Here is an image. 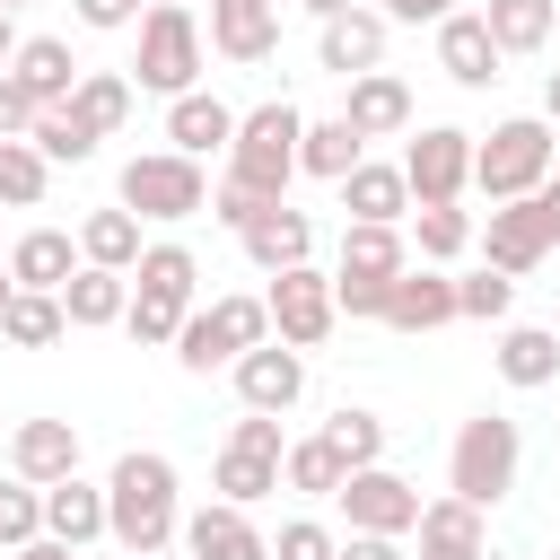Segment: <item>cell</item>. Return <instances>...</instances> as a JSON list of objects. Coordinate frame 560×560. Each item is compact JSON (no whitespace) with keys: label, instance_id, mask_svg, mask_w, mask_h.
Instances as JSON below:
<instances>
[{"label":"cell","instance_id":"cell-1","mask_svg":"<svg viewBox=\"0 0 560 560\" xmlns=\"http://www.w3.org/2000/svg\"><path fill=\"white\" fill-rule=\"evenodd\" d=\"M175 534H184V481H175V464L158 446L114 455V472H105V542H122L131 560H166Z\"/></svg>","mask_w":560,"mask_h":560},{"label":"cell","instance_id":"cell-2","mask_svg":"<svg viewBox=\"0 0 560 560\" xmlns=\"http://www.w3.org/2000/svg\"><path fill=\"white\" fill-rule=\"evenodd\" d=\"M298 131H306V114L289 96H262L254 114H236L228 184H245L254 201H289V184H298Z\"/></svg>","mask_w":560,"mask_h":560},{"label":"cell","instance_id":"cell-3","mask_svg":"<svg viewBox=\"0 0 560 560\" xmlns=\"http://www.w3.org/2000/svg\"><path fill=\"white\" fill-rule=\"evenodd\" d=\"M516 472H525V429H516L508 411H472V420L455 429V446H446V490L490 516V508L516 490Z\"/></svg>","mask_w":560,"mask_h":560},{"label":"cell","instance_id":"cell-4","mask_svg":"<svg viewBox=\"0 0 560 560\" xmlns=\"http://www.w3.org/2000/svg\"><path fill=\"white\" fill-rule=\"evenodd\" d=\"M131 35H140V44H131V70H122V79H131L140 96H166V105H175V96L201 88V18H192V9L149 0Z\"/></svg>","mask_w":560,"mask_h":560},{"label":"cell","instance_id":"cell-5","mask_svg":"<svg viewBox=\"0 0 560 560\" xmlns=\"http://www.w3.org/2000/svg\"><path fill=\"white\" fill-rule=\"evenodd\" d=\"M551 166H560V131L542 114H508V122H490V140H472V192L481 201H525Z\"/></svg>","mask_w":560,"mask_h":560},{"label":"cell","instance_id":"cell-6","mask_svg":"<svg viewBox=\"0 0 560 560\" xmlns=\"http://www.w3.org/2000/svg\"><path fill=\"white\" fill-rule=\"evenodd\" d=\"M114 201L149 228H184V219H201L210 210V175H201V158H175V149H140V158H122V175H114Z\"/></svg>","mask_w":560,"mask_h":560},{"label":"cell","instance_id":"cell-7","mask_svg":"<svg viewBox=\"0 0 560 560\" xmlns=\"http://www.w3.org/2000/svg\"><path fill=\"white\" fill-rule=\"evenodd\" d=\"M254 341H271V315H262V298H210V306H192V315H184V332H175V359H184L192 376H210V368H236Z\"/></svg>","mask_w":560,"mask_h":560},{"label":"cell","instance_id":"cell-8","mask_svg":"<svg viewBox=\"0 0 560 560\" xmlns=\"http://www.w3.org/2000/svg\"><path fill=\"white\" fill-rule=\"evenodd\" d=\"M394 166H402V184H411V210H420V201H464V184H472V131L420 122Z\"/></svg>","mask_w":560,"mask_h":560},{"label":"cell","instance_id":"cell-9","mask_svg":"<svg viewBox=\"0 0 560 560\" xmlns=\"http://www.w3.org/2000/svg\"><path fill=\"white\" fill-rule=\"evenodd\" d=\"M262 315H271V341L280 350H315L341 315H332V271H315V262H298V271H271V289H262Z\"/></svg>","mask_w":560,"mask_h":560},{"label":"cell","instance_id":"cell-10","mask_svg":"<svg viewBox=\"0 0 560 560\" xmlns=\"http://www.w3.org/2000/svg\"><path fill=\"white\" fill-rule=\"evenodd\" d=\"M332 508L350 516V534H411L420 525V490L402 481V472H385V464H368V472H341V490H332Z\"/></svg>","mask_w":560,"mask_h":560},{"label":"cell","instance_id":"cell-11","mask_svg":"<svg viewBox=\"0 0 560 560\" xmlns=\"http://www.w3.org/2000/svg\"><path fill=\"white\" fill-rule=\"evenodd\" d=\"M228 376H236V402H245V411H271V420H280V411H298V394H306V350L254 341Z\"/></svg>","mask_w":560,"mask_h":560},{"label":"cell","instance_id":"cell-12","mask_svg":"<svg viewBox=\"0 0 560 560\" xmlns=\"http://www.w3.org/2000/svg\"><path fill=\"white\" fill-rule=\"evenodd\" d=\"M472 245H481V262L490 271H508V280H525V271H542V219H534V201H490V219L472 228Z\"/></svg>","mask_w":560,"mask_h":560},{"label":"cell","instance_id":"cell-13","mask_svg":"<svg viewBox=\"0 0 560 560\" xmlns=\"http://www.w3.org/2000/svg\"><path fill=\"white\" fill-rule=\"evenodd\" d=\"M175 542H184L192 560H271V534L254 525V508H228V499H210V508H192Z\"/></svg>","mask_w":560,"mask_h":560},{"label":"cell","instance_id":"cell-14","mask_svg":"<svg viewBox=\"0 0 560 560\" xmlns=\"http://www.w3.org/2000/svg\"><path fill=\"white\" fill-rule=\"evenodd\" d=\"M210 52L254 70L280 52V0H210Z\"/></svg>","mask_w":560,"mask_h":560},{"label":"cell","instance_id":"cell-15","mask_svg":"<svg viewBox=\"0 0 560 560\" xmlns=\"http://www.w3.org/2000/svg\"><path fill=\"white\" fill-rule=\"evenodd\" d=\"M131 298H158V306L192 315V306H201V254H192L184 236L140 245V262H131Z\"/></svg>","mask_w":560,"mask_h":560},{"label":"cell","instance_id":"cell-16","mask_svg":"<svg viewBox=\"0 0 560 560\" xmlns=\"http://www.w3.org/2000/svg\"><path fill=\"white\" fill-rule=\"evenodd\" d=\"M9 472L35 481V490L70 481L79 472V420H18L9 429Z\"/></svg>","mask_w":560,"mask_h":560},{"label":"cell","instance_id":"cell-17","mask_svg":"<svg viewBox=\"0 0 560 560\" xmlns=\"http://www.w3.org/2000/svg\"><path fill=\"white\" fill-rule=\"evenodd\" d=\"M385 18L376 9H341V18H324L315 26V61L332 70V79H359V70H385Z\"/></svg>","mask_w":560,"mask_h":560},{"label":"cell","instance_id":"cell-18","mask_svg":"<svg viewBox=\"0 0 560 560\" xmlns=\"http://www.w3.org/2000/svg\"><path fill=\"white\" fill-rule=\"evenodd\" d=\"M350 96H341V122L359 131V140H402L411 131V88L394 79V70H359V79H341Z\"/></svg>","mask_w":560,"mask_h":560},{"label":"cell","instance_id":"cell-19","mask_svg":"<svg viewBox=\"0 0 560 560\" xmlns=\"http://www.w3.org/2000/svg\"><path fill=\"white\" fill-rule=\"evenodd\" d=\"M332 192H341L350 228H402V219H411V184H402V166H385V158H359Z\"/></svg>","mask_w":560,"mask_h":560},{"label":"cell","instance_id":"cell-20","mask_svg":"<svg viewBox=\"0 0 560 560\" xmlns=\"http://www.w3.org/2000/svg\"><path fill=\"white\" fill-rule=\"evenodd\" d=\"M79 52H70V35H26L18 44V61H9V79L26 88V105L44 114V105H70V88H79Z\"/></svg>","mask_w":560,"mask_h":560},{"label":"cell","instance_id":"cell-21","mask_svg":"<svg viewBox=\"0 0 560 560\" xmlns=\"http://www.w3.org/2000/svg\"><path fill=\"white\" fill-rule=\"evenodd\" d=\"M236 245H245V262L271 280V271H298V262H315V219H306V210H289V201H271V210H262V219H254Z\"/></svg>","mask_w":560,"mask_h":560},{"label":"cell","instance_id":"cell-22","mask_svg":"<svg viewBox=\"0 0 560 560\" xmlns=\"http://www.w3.org/2000/svg\"><path fill=\"white\" fill-rule=\"evenodd\" d=\"M376 324H394V332H438V324H455V280L438 271V262H411L394 289H385V315Z\"/></svg>","mask_w":560,"mask_h":560},{"label":"cell","instance_id":"cell-23","mask_svg":"<svg viewBox=\"0 0 560 560\" xmlns=\"http://www.w3.org/2000/svg\"><path fill=\"white\" fill-rule=\"evenodd\" d=\"M499 44H490V26H481V9H455V18H438V70L455 79V88H490L499 79Z\"/></svg>","mask_w":560,"mask_h":560},{"label":"cell","instance_id":"cell-24","mask_svg":"<svg viewBox=\"0 0 560 560\" xmlns=\"http://www.w3.org/2000/svg\"><path fill=\"white\" fill-rule=\"evenodd\" d=\"M228 140H236V105H219L210 88L166 105V149L175 158H228Z\"/></svg>","mask_w":560,"mask_h":560},{"label":"cell","instance_id":"cell-25","mask_svg":"<svg viewBox=\"0 0 560 560\" xmlns=\"http://www.w3.org/2000/svg\"><path fill=\"white\" fill-rule=\"evenodd\" d=\"M79 271V236L70 228H26L18 245H9V280L18 289H44V298H61V280Z\"/></svg>","mask_w":560,"mask_h":560},{"label":"cell","instance_id":"cell-26","mask_svg":"<svg viewBox=\"0 0 560 560\" xmlns=\"http://www.w3.org/2000/svg\"><path fill=\"white\" fill-rule=\"evenodd\" d=\"M44 534L52 542H70V551H88V542H105V481H52L44 490Z\"/></svg>","mask_w":560,"mask_h":560},{"label":"cell","instance_id":"cell-27","mask_svg":"<svg viewBox=\"0 0 560 560\" xmlns=\"http://www.w3.org/2000/svg\"><path fill=\"white\" fill-rule=\"evenodd\" d=\"M490 359H499V376H508L516 394H542V385H560V332H551V324H508Z\"/></svg>","mask_w":560,"mask_h":560},{"label":"cell","instance_id":"cell-28","mask_svg":"<svg viewBox=\"0 0 560 560\" xmlns=\"http://www.w3.org/2000/svg\"><path fill=\"white\" fill-rule=\"evenodd\" d=\"M122 306H131V280H122V271L79 262V271L61 280V315H70V332H105V324H122Z\"/></svg>","mask_w":560,"mask_h":560},{"label":"cell","instance_id":"cell-29","mask_svg":"<svg viewBox=\"0 0 560 560\" xmlns=\"http://www.w3.org/2000/svg\"><path fill=\"white\" fill-rule=\"evenodd\" d=\"M140 245H149V236H140V219H131L122 201H105V210L79 219V262H96V271H122V280H131Z\"/></svg>","mask_w":560,"mask_h":560},{"label":"cell","instance_id":"cell-30","mask_svg":"<svg viewBox=\"0 0 560 560\" xmlns=\"http://www.w3.org/2000/svg\"><path fill=\"white\" fill-rule=\"evenodd\" d=\"M402 271H411V236L402 228H341L332 280H402Z\"/></svg>","mask_w":560,"mask_h":560},{"label":"cell","instance_id":"cell-31","mask_svg":"<svg viewBox=\"0 0 560 560\" xmlns=\"http://www.w3.org/2000/svg\"><path fill=\"white\" fill-rule=\"evenodd\" d=\"M131 105H140V88H131L122 70H79V88H70V114H79L96 140H114V131L131 122Z\"/></svg>","mask_w":560,"mask_h":560},{"label":"cell","instance_id":"cell-32","mask_svg":"<svg viewBox=\"0 0 560 560\" xmlns=\"http://www.w3.org/2000/svg\"><path fill=\"white\" fill-rule=\"evenodd\" d=\"M359 158H368V140H359L341 114H324V122H306V131H298V175H315V184H341Z\"/></svg>","mask_w":560,"mask_h":560},{"label":"cell","instance_id":"cell-33","mask_svg":"<svg viewBox=\"0 0 560 560\" xmlns=\"http://www.w3.org/2000/svg\"><path fill=\"white\" fill-rule=\"evenodd\" d=\"M411 534H420V551H481L490 542V516L464 508L455 490H438V499H420V525Z\"/></svg>","mask_w":560,"mask_h":560},{"label":"cell","instance_id":"cell-34","mask_svg":"<svg viewBox=\"0 0 560 560\" xmlns=\"http://www.w3.org/2000/svg\"><path fill=\"white\" fill-rule=\"evenodd\" d=\"M481 26H490V44L516 61V52H542V44H551L560 0H490V9H481Z\"/></svg>","mask_w":560,"mask_h":560},{"label":"cell","instance_id":"cell-35","mask_svg":"<svg viewBox=\"0 0 560 560\" xmlns=\"http://www.w3.org/2000/svg\"><path fill=\"white\" fill-rule=\"evenodd\" d=\"M26 149H35L44 166H88V158H96L105 140H96V131H88V122H79L70 105H44V114L26 122Z\"/></svg>","mask_w":560,"mask_h":560},{"label":"cell","instance_id":"cell-36","mask_svg":"<svg viewBox=\"0 0 560 560\" xmlns=\"http://www.w3.org/2000/svg\"><path fill=\"white\" fill-rule=\"evenodd\" d=\"M70 332V315H61V298H44V289H18L9 306H0V341L9 350H52Z\"/></svg>","mask_w":560,"mask_h":560},{"label":"cell","instance_id":"cell-37","mask_svg":"<svg viewBox=\"0 0 560 560\" xmlns=\"http://www.w3.org/2000/svg\"><path fill=\"white\" fill-rule=\"evenodd\" d=\"M315 438H324V446H332V455H341L350 472H368V464H385V420H376L368 402H341V411H332V420H324Z\"/></svg>","mask_w":560,"mask_h":560},{"label":"cell","instance_id":"cell-38","mask_svg":"<svg viewBox=\"0 0 560 560\" xmlns=\"http://www.w3.org/2000/svg\"><path fill=\"white\" fill-rule=\"evenodd\" d=\"M411 245H420V262H455L472 245V210L464 201H420L411 210Z\"/></svg>","mask_w":560,"mask_h":560},{"label":"cell","instance_id":"cell-39","mask_svg":"<svg viewBox=\"0 0 560 560\" xmlns=\"http://www.w3.org/2000/svg\"><path fill=\"white\" fill-rule=\"evenodd\" d=\"M341 472H350V464H341L324 438H289V455H280V490H298V499H332Z\"/></svg>","mask_w":560,"mask_h":560},{"label":"cell","instance_id":"cell-40","mask_svg":"<svg viewBox=\"0 0 560 560\" xmlns=\"http://www.w3.org/2000/svg\"><path fill=\"white\" fill-rule=\"evenodd\" d=\"M210 490H219L228 508H262V499L280 490V464H262V455H236V446H219V464H210Z\"/></svg>","mask_w":560,"mask_h":560},{"label":"cell","instance_id":"cell-41","mask_svg":"<svg viewBox=\"0 0 560 560\" xmlns=\"http://www.w3.org/2000/svg\"><path fill=\"white\" fill-rule=\"evenodd\" d=\"M44 184H52V166H44L26 140H0V201H9V210H35Z\"/></svg>","mask_w":560,"mask_h":560},{"label":"cell","instance_id":"cell-42","mask_svg":"<svg viewBox=\"0 0 560 560\" xmlns=\"http://www.w3.org/2000/svg\"><path fill=\"white\" fill-rule=\"evenodd\" d=\"M508 306H516V280L508 271H472V280H455V315H472V324H508Z\"/></svg>","mask_w":560,"mask_h":560},{"label":"cell","instance_id":"cell-43","mask_svg":"<svg viewBox=\"0 0 560 560\" xmlns=\"http://www.w3.org/2000/svg\"><path fill=\"white\" fill-rule=\"evenodd\" d=\"M35 534H44V490L9 472V481H0V551H18V542H35Z\"/></svg>","mask_w":560,"mask_h":560},{"label":"cell","instance_id":"cell-44","mask_svg":"<svg viewBox=\"0 0 560 560\" xmlns=\"http://www.w3.org/2000/svg\"><path fill=\"white\" fill-rule=\"evenodd\" d=\"M332 551H341V534L315 525V516H289V525L271 534V560H332Z\"/></svg>","mask_w":560,"mask_h":560},{"label":"cell","instance_id":"cell-45","mask_svg":"<svg viewBox=\"0 0 560 560\" xmlns=\"http://www.w3.org/2000/svg\"><path fill=\"white\" fill-rule=\"evenodd\" d=\"M228 446H236V455H262V464H280V455H289V429H280L271 411H245V420L228 429Z\"/></svg>","mask_w":560,"mask_h":560},{"label":"cell","instance_id":"cell-46","mask_svg":"<svg viewBox=\"0 0 560 560\" xmlns=\"http://www.w3.org/2000/svg\"><path fill=\"white\" fill-rule=\"evenodd\" d=\"M262 210H271V201H254V192H245V184H228V175H219V184H210V219H219V228H228V236H245V228H254V219H262Z\"/></svg>","mask_w":560,"mask_h":560},{"label":"cell","instance_id":"cell-47","mask_svg":"<svg viewBox=\"0 0 560 560\" xmlns=\"http://www.w3.org/2000/svg\"><path fill=\"white\" fill-rule=\"evenodd\" d=\"M79 9V26H96V35H131L140 26V0H70Z\"/></svg>","mask_w":560,"mask_h":560},{"label":"cell","instance_id":"cell-48","mask_svg":"<svg viewBox=\"0 0 560 560\" xmlns=\"http://www.w3.org/2000/svg\"><path fill=\"white\" fill-rule=\"evenodd\" d=\"M376 18L385 26H438V18H455V0H376Z\"/></svg>","mask_w":560,"mask_h":560},{"label":"cell","instance_id":"cell-49","mask_svg":"<svg viewBox=\"0 0 560 560\" xmlns=\"http://www.w3.org/2000/svg\"><path fill=\"white\" fill-rule=\"evenodd\" d=\"M26 122H35V105H26V88L0 70V140H26Z\"/></svg>","mask_w":560,"mask_h":560},{"label":"cell","instance_id":"cell-50","mask_svg":"<svg viewBox=\"0 0 560 560\" xmlns=\"http://www.w3.org/2000/svg\"><path fill=\"white\" fill-rule=\"evenodd\" d=\"M525 201H534V219H542V245H560V175H542Z\"/></svg>","mask_w":560,"mask_h":560},{"label":"cell","instance_id":"cell-51","mask_svg":"<svg viewBox=\"0 0 560 560\" xmlns=\"http://www.w3.org/2000/svg\"><path fill=\"white\" fill-rule=\"evenodd\" d=\"M332 560H402V542H394V534H350Z\"/></svg>","mask_w":560,"mask_h":560},{"label":"cell","instance_id":"cell-52","mask_svg":"<svg viewBox=\"0 0 560 560\" xmlns=\"http://www.w3.org/2000/svg\"><path fill=\"white\" fill-rule=\"evenodd\" d=\"M9 560H79V551H70V542H52V534H35V542H18Z\"/></svg>","mask_w":560,"mask_h":560},{"label":"cell","instance_id":"cell-53","mask_svg":"<svg viewBox=\"0 0 560 560\" xmlns=\"http://www.w3.org/2000/svg\"><path fill=\"white\" fill-rule=\"evenodd\" d=\"M18 44H26V35H18V18H9V9H0V70H9V61H18Z\"/></svg>","mask_w":560,"mask_h":560},{"label":"cell","instance_id":"cell-54","mask_svg":"<svg viewBox=\"0 0 560 560\" xmlns=\"http://www.w3.org/2000/svg\"><path fill=\"white\" fill-rule=\"evenodd\" d=\"M298 9H306V18L324 26V18H341V9H359V0H298Z\"/></svg>","mask_w":560,"mask_h":560},{"label":"cell","instance_id":"cell-55","mask_svg":"<svg viewBox=\"0 0 560 560\" xmlns=\"http://www.w3.org/2000/svg\"><path fill=\"white\" fill-rule=\"evenodd\" d=\"M542 122H551V131H560V70H551V79H542Z\"/></svg>","mask_w":560,"mask_h":560},{"label":"cell","instance_id":"cell-56","mask_svg":"<svg viewBox=\"0 0 560 560\" xmlns=\"http://www.w3.org/2000/svg\"><path fill=\"white\" fill-rule=\"evenodd\" d=\"M420 560H481V551H420Z\"/></svg>","mask_w":560,"mask_h":560},{"label":"cell","instance_id":"cell-57","mask_svg":"<svg viewBox=\"0 0 560 560\" xmlns=\"http://www.w3.org/2000/svg\"><path fill=\"white\" fill-rule=\"evenodd\" d=\"M9 298H18V280H9V271H0V306H9Z\"/></svg>","mask_w":560,"mask_h":560},{"label":"cell","instance_id":"cell-58","mask_svg":"<svg viewBox=\"0 0 560 560\" xmlns=\"http://www.w3.org/2000/svg\"><path fill=\"white\" fill-rule=\"evenodd\" d=\"M0 9H9V18H18V9H35V0H0Z\"/></svg>","mask_w":560,"mask_h":560},{"label":"cell","instance_id":"cell-59","mask_svg":"<svg viewBox=\"0 0 560 560\" xmlns=\"http://www.w3.org/2000/svg\"><path fill=\"white\" fill-rule=\"evenodd\" d=\"M175 9H192V0H175Z\"/></svg>","mask_w":560,"mask_h":560},{"label":"cell","instance_id":"cell-60","mask_svg":"<svg viewBox=\"0 0 560 560\" xmlns=\"http://www.w3.org/2000/svg\"><path fill=\"white\" fill-rule=\"evenodd\" d=\"M551 332H560V324H551Z\"/></svg>","mask_w":560,"mask_h":560},{"label":"cell","instance_id":"cell-61","mask_svg":"<svg viewBox=\"0 0 560 560\" xmlns=\"http://www.w3.org/2000/svg\"><path fill=\"white\" fill-rule=\"evenodd\" d=\"M79 560H88V551H79Z\"/></svg>","mask_w":560,"mask_h":560},{"label":"cell","instance_id":"cell-62","mask_svg":"<svg viewBox=\"0 0 560 560\" xmlns=\"http://www.w3.org/2000/svg\"><path fill=\"white\" fill-rule=\"evenodd\" d=\"M551 560H560V551H551Z\"/></svg>","mask_w":560,"mask_h":560}]
</instances>
